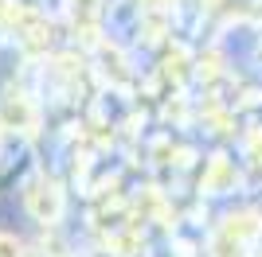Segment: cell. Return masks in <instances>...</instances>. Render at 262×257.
<instances>
[{
	"mask_svg": "<svg viewBox=\"0 0 262 257\" xmlns=\"http://www.w3.org/2000/svg\"><path fill=\"white\" fill-rule=\"evenodd\" d=\"M0 257H20V242L12 234H0Z\"/></svg>",
	"mask_w": 262,
	"mask_h": 257,
	"instance_id": "obj_2",
	"label": "cell"
},
{
	"mask_svg": "<svg viewBox=\"0 0 262 257\" xmlns=\"http://www.w3.org/2000/svg\"><path fill=\"white\" fill-rule=\"evenodd\" d=\"M28 211H32L39 222H55L59 211H63V195H59V187L47 183V179H39L32 191H28Z\"/></svg>",
	"mask_w": 262,
	"mask_h": 257,
	"instance_id": "obj_1",
	"label": "cell"
}]
</instances>
